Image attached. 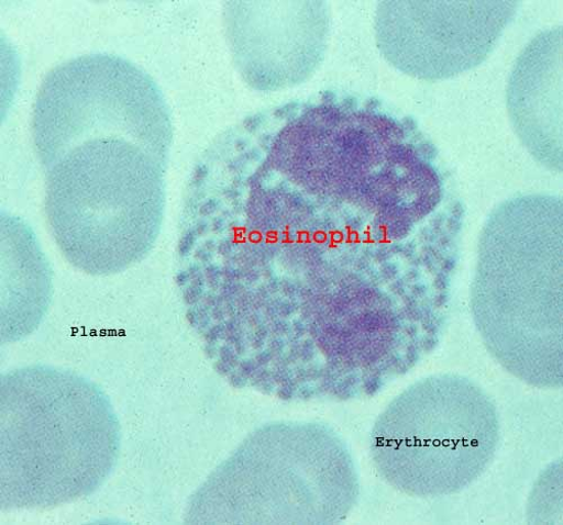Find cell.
<instances>
[{"label":"cell","mask_w":563,"mask_h":525,"mask_svg":"<svg viewBox=\"0 0 563 525\" xmlns=\"http://www.w3.org/2000/svg\"><path fill=\"white\" fill-rule=\"evenodd\" d=\"M224 14L233 58L256 90L298 86L323 60L331 30L323 2H230Z\"/></svg>","instance_id":"obj_8"},{"label":"cell","mask_w":563,"mask_h":525,"mask_svg":"<svg viewBox=\"0 0 563 525\" xmlns=\"http://www.w3.org/2000/svg\"><path fill=\"white\" fill-rule=\"evenodd\" d=\"M521 2H382L375 37L400 72L446 80L483 65Z\"/></svg>","instance_id":"obj_7"},{"label":"cell","mask_w":563,"mask_h":525,"mask_svg":"<svg viewBox=\"0 0 563 525\" xmlns=\"http://www.w3.org/2000/svg\"><path fill=\"white\" fill-rule=\"evenodd\" d=\"M32 137L46 221L66 260L91 276L144 260L163 225L173 142L154 78L114 55L70 59L40 86Z\"/></svg>","instance_id":"obj_2"},{"label":"cell","mask_w":563,"mask_h":525,"mask_svg":"<svg viewBox=\"0 0 563 525\" xmlns=\"http://www.w3.org/2000/svg\"><path fill=\"white\" fill-rule=\"evenodd\" d=\"M446 211L402 166L350 137L252 118L206 150L186 188L181 268L308 314L451 284Z\"/></svg>","instance_id":"obj_1"},{"label":"cell","mask_w":563,"mask_h":525,"mask_svg":"<svg viewBox=\"0 0 563 525\" xmlns=\"http://www.w3.org/2000/svg\"><path fill=\"white\" fill-rule=\"evenodd\" d=\"M472 311L495 360L530 387L563 380L562 200L509 199L487 220Z\"/></svg>","instance_id":"obj_4"},{"label":"cell","mask_w":563,"mask_h":525,"mask_svg":"<svg viewBox=\"0 0 563 525\" xmlns=\"http://www.w3.org/2000/svg\"><path fill=\"white\" fill-rule=\"evenodd\" d=\"M2 511L51 510L89 498L114 470L121 428L92 381L32 365L2 376Z\"/></svg>","instance_id":"obj_3"},{"label":"cell","mask_w":563,"mask_h":525,"mask_svg":"<svg viewBox=\"0 0 563 525\" xmlns=\"http://www.w3.org/2000/svg\"><path fill=\"white\" fill-rule=\"evenodd\" d=\"M358 496L354 458L334 428L275 422L213 470L187 504L185 523L338 524Z\"/></svg>","instance_id":"obj_5"},{"label":"cell","mask_w":563,"mask_h":525,"mask_svg":"<svg viewBox=\"0 0 563 525\" xmlns=\"http://www.w3.org/2000/svg\"><path fill=\"white\" fill-rule=\"evenodd\" d=\"M507 107L529 152L562 171V26L541 32L516 62Z\"/></svg>","instance_id":"obj_9"},{"label":"cell","mask_w":563,"mask_h":525,"mask_svg":"<svg viewBox=\"0 0 563 525\" xmlns=\"http://www.w3.org/2000/svg\"><path fill=\"white\" fill-rule=\"evenodd\" d=\"M499 415L474 380L440 373L416 381L375 421L371 457L383 480L413 498L457 494L495 458Z\"/></svg>","instance_id":"obj_6"}]
</instances>
